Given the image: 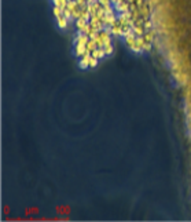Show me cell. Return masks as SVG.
Masks as SVG:
<instances>
[{"label": "cell", "mask_w": 191, "mask_h": 222, "mask_svg": "<svg viewBox=\"0 0 191 222\" xmlns=\"http://www.w3.org/2000/svg\"><path fill=\"white\" fill-rule=\"evenodd\" d=\"M116 10L120 11V13H127V11H131V4L125 0V1H121V3H118L116 4Z\"/></svg>", "instance_id": "7a4b0ae2"}, {"label": "cell", "mask_w": 191, "mask_h": 222, "mask_svg": "<svg viewBox=\"0 0 191 222\" xmlns=\"http://www.w3.org/2000/svg\"><path fill=\"white\" fill-rule=\"evenodd\" d=\"M98 58H95V57H92L91 55V58H89V68H95L96 65H98Z\"/></svg>", "instance_id": "30bf717a"}, {"label": "cell", "mask_w": 191, "mask_h": 222, "mask_svg": "<svg viewBox=\"0 0 191 222\" xmlns=\"http://www.w3.org/2000/svg\"><path fill=\"white\" fill-rule=\"evenodd\" d=\"M105 51H106V55H110L111 52H113V46H111V43L105 46Z\"/></svg>", "instance_id": "8fae6325"}, {"label": "cell", "mask_w": 191, "mask_h": 222, "mask_svg": "<svg viewBox=\"0 0 191 222\" xmlns=\"http://www.w3.org/2000/svg\"><path fill=\"white\" fill-rule=\"evenodd\" d=\"M106 55V51H105V47L103 48H96V50H93L92 51V57H95V58H98V59H102V58Z\"/></svg>", "instance_id": "277c9868"}, {"label": "cell", "mask_w": 191, "mask_h": 222, "mask_svg": "<svg viewBox=\"0 0 191 222\" xmlns=\"http://www.w3.org/2000/svg\"><path fill=\"white\" fill-rule=\"evenodd\" d=\"M143 26H144V29H146V31H153V24H151V21H150V19H144Z\"/></svg>", "instance_id": "ba28073f"}, {"label": "cell", "mask_w": 191, "mask_h": 222, "mask_svg": "<svg viewBox=\"0 0 191 222\" xmlns=\"http://www.w3.org/2000/svg\"><path fill=\"white\" fill-rule=\"evenodd\" d=\"M140 15L144 19H148V17H150V4H148L147 1H144L143 6L140 7Z\"/></svg>", "instance_id": "3957f363"}, {"label": "cell", "mask_w": 191, "mask_h": 222, "mask_svg": "<svg viewBox=\"0 0 191 222\" xmlns=\"http://www.w3.org/2000/svg\"><path fill=\"white\" fill-rule=\"evenodd\" d=\"M63 15H65V17H66L68 19L73 18V14H72V10H70L69 7H65V8H63Z\"/></svg>", "instance_id": "9c48e42d"}, {"label": "cell", "mask_w": 191, "mask_h": 222, "mask_svg": "<svg viewBox=\"0 0 191 222\" xmlns=\"http://www.w3.org/2000/svg\"><path fill=\"white\" fill-rule=\"evenodd\" d=\"M58 25H59V28H66V25H68V18L62 14L61 17H58Z\"/></svg>", "instance_id": "5b68a950"}, {"label": "cell", "mask_w": 191, "mask_h": 222, "mask_svg": "<svg viewBox=\"0 0 191 222\" xmlns=\"http://www.w3.org/2000/svg\"><path fill=\"white\" fill-rule=\"evenodd\" d=\"M143 37H144V40H146V42L151 43V42H153V39H154V31H146V33L143 35Z\"/></svg>", "instance_id": "52a82bcc"}, {"label": "cell", "mask_w": 191, "mask_h": 222, "mask_svg": "<svg viewBox=\"0 0 191 222\" xmlns=\"http://www.w3.org/2000/svg\"><path fill=\"white\" fill-rule=\"evenodd\" d=\"M150 50H151V43L144 42V44H143V51H150Z\"/></svg>", "instance_id": "7c38bea8"}, {"label": "cell", "mask_w": 191, "mask_h": 222, "mask_svg": "<svg viewBox=\"0 0 191 222\" xmlns=\"http://www.w3.org/2000/svg\"><path fill=\"white\" fill-rule=\"evenodd\" d=\"M132 29H133V32L136 33V36H143V35L146 33V29H144L143 24H139V22H135V21H133Z\"/></svg>", "instance_id": "6da1fadb"}, {"label": "cell", "mask_w": 191, "mask_h": 222, "mask_svg": "<svg viewBox=\"0 0 191 222\" xmlns=\"http://www.w3.org/2000/svg\"><path fill=\"white\" fill-rule=\"evenodd\" d=\"M96 48H98V46H96V43H95V40L89 39L88 43H87V51H91V52H92V51L96 50Z\"/></svg>", "instance_id": "8992f818"}]
</instances>
